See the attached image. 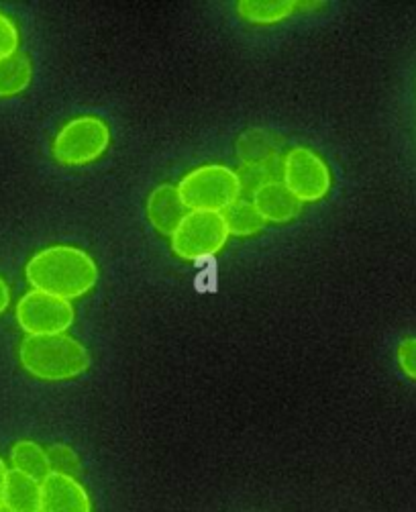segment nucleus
<instances>
[{
    "instance_id": "1",
    "label": "nucleus",
    "mask_w": 416,
    "mask_h": 512,
    "mask_svg": "<svg viewBox=\"0 0 416 512\" xmlns=\"http://www.w3.org/2000/svg\"><path fill=\"white\" fill-rule=\"evenodd\" d=\"M25 274L33 290L64 300L84 296L98 282L94 260L84 249L72 245H54L35 253Z\"/></svg>"
},
{
    "instance_id": "2",
    "label": "nucleus",
    "mask_w": 416,
    "mask_h": 512,
    "mask_svg": "<svg viewBox=\"0 0 416 512\" xmlns=\"http://www.w3.org/2000/svg\"><path fill=\"white\" fill-rule=\"evenodd\" d=\"M19 357L33 378L47 382L72 380L90 368L88 349L66 333L27 335L21 343Z\"/></svg>"
},
{
    "instance_id": "3",
    "label": "nucleus",
    "mask_w": 416,
    "mask_h": 512,
    "mask_svg": "<svg viewBox=\"0 0 416 512\" xmlns=\"http://www.w3.org/2000/svg\"><path fill=\"white\" fill-rule=\"evenodd\" d=\"M178 192L188 211L223 213L229 204L239 200L241 180L227 166H200L182 178Z\"/></svg>"
},
{
    "instance_id": "4",
    "label": "nucleus",
    "mask_w": 416,
    "mask_h": 512,
    "mask_svg": "<svg viewBox=\"0 0 416 512\" xmlns=\"http://www.w3.org/2000/svg\"><path fill=\"white\" fill-rule=\"evenodd\" d=\"M111 145V129L98 117H78L66 123L56 141L54 158L62 166H86L98 160Z\"/></svg>"
},
{
    "instance_id": "5",
    "label": "nucleus",
    "mask_w": 416,
    "mask_h": 512,
    "mask_svg": "<svg viewBox=\"0 0 416 512\" xmlns=\"http://www.w3.org/2000/svg\"><path fill=\"white\" fill-rule=\"evenodd\" d=\"M229 235V227L221 213L188 211L172 235V249L178 258L188 262L211 258L225 247Z\"/></svg>"
},
{
    "instance_id": "6",
    "label": "nucleus",
    "mask_w": 416,
    "mask_h": 512,
    "mask_svg": "<svg viewBox=\"0 0 416 512\" xmlns=\"http://www.w3.org/2000/svg\"><path fill=\"white\" fill-rule=\"evenodd\" d=\"M17 321L27 335H60L74 323V306L70 300L31 290L17 304Z\"/></svg>"
},
{
    "instance_id": "7",
    "label": "nucleus",
    "mask_w": 416,
    "mask_h": 512,
    "mask_svg": "<svg viewBox=\"0 0 416 512\" xmlns=\"http://www.w3.org/2000/svg\"><path fill=\"white\" fill-rule=\"evenodd\" d=\"M282 182L300 202H317L331 188V172L319 153L308 147H294L284 160Z\"/></svg>"
},
{
    "instance_id": "8",
    "label": "nucleus",
    "mask_w": 416,
    "mask_h": 512,
    "mask_svg": "<svg viewBox=\"0 0 416 512\" xmlns=\"http://www.w3.org/2000/svg\"><path fill=\"white\" fill-rule=\"evenodd\" d=\"M39 512H92V504L86 488L76 478L49 474L41 484Z\"/></svg>"
},
{
    "instance_id": "9",
    "label": "nucleus",
    "mask_w": 416,
    "mask_h": 512,
    "mask_svg": "<svg viewBox=\"0 0 416 512\" xmlns=\"http://www.w3.org/2000/svg\"><path fill=\"white\" fill-rule=\"evenodd\" d=\"M188 215L186 204L178 192V186L162 184L147 198V219L162 235H174L184 217Z\"/></svg>"
},
{
    "instance_id": "10",
    "label": "nucleus",
    "mask_w": 416,
    "mask_h": 512,
    "mask_svg": "<svg viewBox=\"0 0 416 512\" xmlns=\"http://www.w3.org/2000/svg\"><path fill=\"white\" fill-rule=\"evenodd\" d=\"M253 204L262 213L266 223H288L302 211V202L286 188L284 182H270L255 190Z\"/></svg>"
},
{
    "instance_id": "11",
    "label": "nucleus",
    "mask_w": 416,
    "mask_h": 512,
    "mask_svg": "<svg viewBox=\"0 0 416 512\" xmlns=\"http://www.w3.org/2000/svg\"><path fill=\"white\" fill-rule=\"evenodd\" d=\"M284 137L270 129H249L237 139V158L243 168H259L280 156Z\"/></svg>"
},
{
    "instance_id": "12",
    "label": "nucleus",
    "mask_w": 416,
    "mask_h": 512,
    "mask_svg": "<svg viewBox=\"0 0 416 512\" xmlns=\"http://www.w3.org/2000/svg\"><path fill=\"white\" fill-rule=\"evenodd\" d=\"M3 504L11 512H39L41 510V482L11 470L5 486Z\"/></svg>"
},
{
    "instance_id": "13",
    "label": "nucleus",
    "mask_w": 416,
    "mask_h": 512,
    "mask_svg": "<svg viewBox=\"0 0 416 512\" xmlns=\"http://www.w3.org/2000/svg\"><path fill=\"white\" fill-rule=\"evenodd\" d=\"M11 462H13V470H17L41 484L51 474L47 451L43 447H39L35 441H17L11 451Z\"/></svg>"
},
{
    "instance_id": "14",
    "label": "nucleus",
    "mask_w": 416,
    "mask_h": 512,
    "mask_svg": "<svg viewBox=\"0 0 416 512\" xmlns=\"http://www.w3.org/2000/svg\"><path fill=\"white\" fill-rule=\"evenodd\" d=\"M221 215L229 227V233L237 235V237L255 235L259 231H264V227H266V219L262 217V213L257 211L255 204L249 200H243V198L229 204V207Z\"/></svg>"
},
{
    "instance_id": "15",
    "label": "nucleus",
    "mask_w": 416,
    "mask_h": 512,
    "mask_svg": "<svg viewBox=\"0 0 416 512\" xmlns=\"http://www.w3.org/2000/svg\"><path fill=\"white\" fill-rule=\"evenodd\" d=\"M33 68L23 51L0 60V98L15 96L31 84Z\"/></svg>"
},
{
    "instance_id": "16",
    "label": "nucleus",
    "mask_w": 416,
    "mask_h": 512,
    "mask_svg": "<svg viewBox=\"0 0 416 512\" xmlns=\"http://www.w3.org/2000/svg\"><path fill=\"white\" fill-rule=\"evenodd\" d=\"M296 7V3H284V0H280V3H259V0L255 3V0H243V3L237 5V13L249 23L272 25L290 17Z\"/></svg>"
},
{
    "instance_id": "17",
    "label": "nucleus",
    "mask_w": 416,
    "mask_h": 512,
    "mask_svg": "<svg viewBox=\"0 0 416 512\" xmlns=\"http://www.w3.org/2000/svg\"><path fill=\"white\" fill-rule=\"evenodd\" d=\"M47 459H49V468L51 474H62L68 478H80L82 474V464L78 453L64 443H56L47 449Z\"/></svg>"
},
{
    "instance_id": "18",
    "label": "nucleus",
    "mask_w": 416,
    "mask_h": 512,
    "mask_svg": "<svg viewBox=\"0 0 416 512\" xmlns=\"http://www.w3.org/2000/svg\"><path fill=\"white\" fill-rule=\"evenodd\" d=\"M17 47H19V31L7 15L0 13V60L17 54Z\"/></svg>"
},
{
    "instance_id": "19",
    "label": "nucleus",
    "mask_w": 416,
    "mask_h": 512,
    "mask_svg": "<svg viewBox=\"0 0 416 512\" xmlns=\"http://www.w3.org/2000/svg\"><path fill=\"white\" fill-rule=\"evenodd\" d=\"M398 364L410 380H416V337H408L398 345Z\"/></svg>"
},
{
    "instance_id": "20",
    "label": "nucleus",
    "mask_w": 416,
    "mask_h": 512,
    "mask_svg": "<svg viewBox=\"0 0 416 512\" xmlns=\"http://www.w3.org/2000/svg\"><path fill=\"white\" fill-rule=\"evenodd\" d=\"M9 302H11V292L7 282L0 278V315H3L9 309Z\"/></svg>"
},
{
    "instance_id": "21",
    "label": "nucleus",
    "mask_w": 416,
    "mask_h": 512,
    "mask_svg": "<svg viewBox=\"0 0 416 512\" xmlns=\"http://www.w3.org/2000/svg\"><path fill=\"white\" fill-rule=\"evenodd\" d=\"M7 476H9V470L5 466L3 459H0V506H3V500H5V486H7Z\"/></svg>"
},
{
    "instance_id": "22",
    "label": "nucleus",
    "mask_w": 416,
    "mask_h": 512,
    "mask_svg": "<svg viewBox=\"0 0 416 512\" xmlns=\"http://www.w3.org/2000/svg\"><path fill=\"white\" fill-rule=\"evenodd\" d=\"M0 512H11V510H9V508L3 504V506H0Z\"/></svg>"
}]
</instances>
